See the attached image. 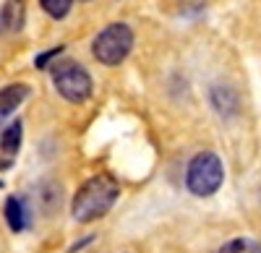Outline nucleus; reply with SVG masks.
<instances>
[{
	"mask_svg": "<svg viewBox=\"0 0 261 253\" xmlns=\"http://www.w3.org/2000/svg\"><path fill=\"white\" fill-rule=\"evenodd\" d=\"M120 196V185L113 175H94L86 180L71 204V214L76 222H94L113 209L115 199Z\"/></svg>",
	"mask_w": 261,
	"mask_h": 253,
	"instance_id": "obj_1",
	"label": "nucleus"
},
{
	"mask_svg": "<svg viewBox=\"0 0 261 253\" xmlns=\"http://www.w3.org/2000/svg\"><path fill=\"white\" fill-rule=\"evenodd\" d=\"M225 180V167L214 152H201L196 154L186 170V185L193 196H212L220 191Z\"/></svg>",
	"mask_w": 261,
	"mask_h": 253,
	"instance_id": "obj_2",
	"label": "nucleus"
},
{
	"mask_svg": "<svg viewBox=\"0 0 261 253\" xmlns=\"http://www.w3.org/2000/svg\"><path fill=\"white\" fill-rule=\"evenodd\" d=\"M130 47H134V32L128 24L105 26L92 42V52L102 66H120L128 58Z\"/></svg>",
	"mask_w": 261,
	"mask_h": 253,
	"instance_id": "obj_3",
	"label": "nucleus"
},
{
	"mask_svg": "<svg viewBox=\"0 0 261 253\" xmlns=\"http://www.w3.org/2000/svg\"><path fill=\"white\" fill-rule=\"evenodd\" d=\"M53 83L68 102H86L92 97V76L79 63H60L53 68Z\"/></svg>",
	"mask_w": 261,
	"mask_h": 253,
	"instance_id": "obj_4",
	"label": "nucleus"
},
{
	"mask_svg": "<svg viewBox=\"0 0 261 253\" xmlns=\"http://www.w3.org/2000/svg\"><path fill=\"white\" fill-rule=\"evenodd\" d=\"M27 97H29L27 83H11V87L0 89V115H11Z\"/></svg>",
	"mask_w": 261,
	"mask_h": 253,
	"instance_id": "obj_5",
	"label": "nucleus"
},
{
	"mask_svg": "<svg viewBox=\"0 0 261 253\" xmlns=\"http://www.w3.org/2000/svg\"><path fill=\"white\" fill-rule=\"evenodd\" d=\"M6 219H8V227L13 233H21V230L27 227V209H24V201L11 196L6 201Z\"/></svg>",
	"mask_w": 261,
	"mask_h": 253,
	"instance_id": "obj_6",
	"label": "nucleus"
},
{
	"mask_svg": "<svg viewBox=\"0 0 261 253\" xmlns=\"http://www.w3.org/2000/svg\"><path fill=\"white\" fill-rule=\"evenodd\" d=\"M18 146H21V123L16 120L3 131V136H0V152L6 154V159H13Z\"/></svg>",
	"mask_w": 261,
	"mask_h": 253,
	"instance_id": "obj_7",
	"label": "nucleus"
},
{
	"mask_svg": "<svg viewBox=\"0 0 261 253\" xmlns=\"http://www.w3.org/2000/svg\"><path fill=\"white\" fill-rule=\"evenodd\" d=\"M3 24L11 32H18L24 26V3L21 0H8L3 6Z\"/></svg>",
	"mask_w": 261,
	"mask_h": 253,
	"instance_id": "obj_8",
	"label": "nucleus"
},
{
	"mask_svg": "<svg viewBox=\"0 0 261 253\" xmlns=\"http://www.w3.org/2000/svg\"><path fill=\"white\" fill-rule=\"evenodd\" d=\"M217 253H261V245L251 238H235V240L225 243Z\"/></svg>",
	"mask_w": 261,
	"mask_h": 253,
	"instance_id": "obj_9",
	"label": "nucleus"
},
{
	"mask_svg": "<svg viewBox=\"0 0 261 253\" xmlns=\"http://www.w3.org/2000/svg\"><path fill=\"white\" fill-rule=\"evenodd\" d=\"M39 3L45 8V13H50L53 18H63V16H68L73 0H39Z\"/></svg>",
	"mask_w": 261,
	"mask_h": 253,
	"instance_id": "obj_10",
	"label": "nucleus"
},
{
	"mask_svg": "<svg viewBox=\"0 0 261 253\" xmlns=\"http://www.w3.org/2000/svg\"><path fill=\"white\" fill-rule=\"evenodd\" d=\"M60 50H63V47H53L50 52H45V55H39V58H37V68H42V66H45V63H47L50 58H55V55H60Z\"/></svg>",
	"mask_w": 261,
	"mask_h": 253,
	"instance_id": "obj_11",
	"label": "nucleus"
},
{
	"mask_svg": "<svg viewBox=\"0 0 261 253\" xmlns=\"http://www.w3.org/2000/svg\"><path fill=\"white\" fill-rule=\"evenodd\" d=\"M0 185H3V183H0Z\"/></svg>",
	"mask_w": 261,
	"mask_h": 253,
	"instance_id": "obj_12",
	"label": "nucleus"
}]
</instances>
